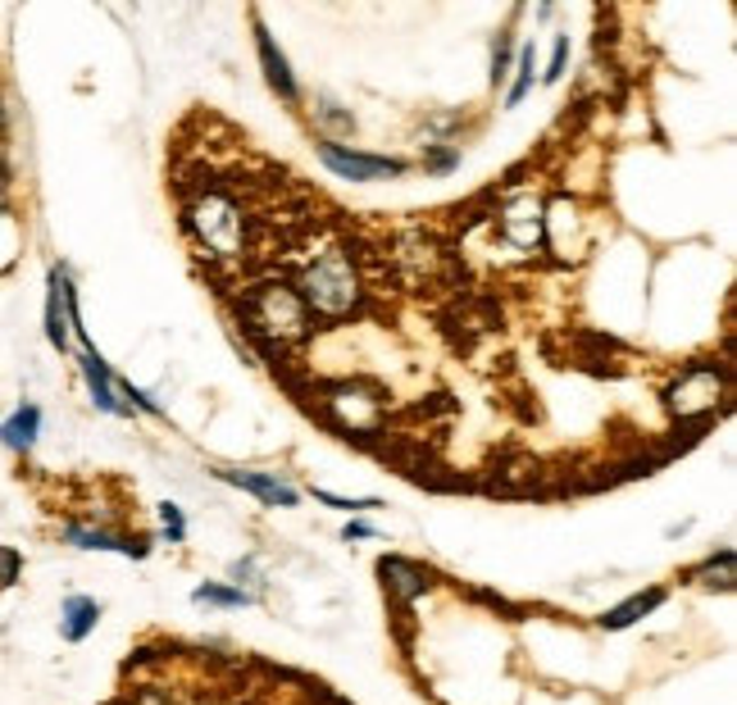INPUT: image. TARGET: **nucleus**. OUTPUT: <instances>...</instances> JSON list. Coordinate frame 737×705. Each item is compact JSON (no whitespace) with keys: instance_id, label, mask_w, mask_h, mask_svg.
Wrapping results in <instances>:
<instances>
[{"instance_id":"obj_1","label":"nucleus","mask_w":737,"mask_h":705,"mask_svg":"<svg viewBox=\"0 0 737 705\" xmlns=\"http://www.w3.org/2000/svg\"><path fill=\"white\" fill-rule=\"evenodd\" d=\"M183 228L187 237L196 242V250L206 260H219V264H242L250 256V214L246 206L223 191L219 183H206V187H192L187 200H183Z\"/></svg>"},{"instance_id":"obj_2","label":"nucleus","mask_w":737,"mask_h":705,"mask_svg":"<svg viewBox=\"0 0 737 705\" xmlns=\"http://www.w3.org/2000/svg\"><path fill=\"white\" fill-rule=\"evenodd\" d=\"M237 319H242V329L256 337L260 346L269 350H292V346H305L315 333V319L310 310H305V300L296 296L292 279H260V283H250L242 287L237 296Z\"/></svg>"},{"instance_id":"obj_3","label":"nucleus","mask_w":737,"mask_h":705,"mask_svg":"<svg viewBox=\"0 0 737 705\" xmlns=\"http://www.w3.org/2000/svg\"><path fill=\"white\" fill-rule=\"evenodd\" d=\"M296 296L305 300V310L310 319H323V323H342V319H355L365 306H369V292H365V273L360 264L351 260V250H319L310 256L296 279H292Z\"/></svg>"},{"instance_id":"obj_4","label":"nucleus","mask_w":737,"mask_h":705,"mask_svg":"<svg viewBox=\"0 0 737 705\" xmlns=\"http://www.w3.org/2000/svg\"><path fill=\"white\" fill-rule=\"evenodd\" d=\"M323 410L337 428H346V433H373V428L383 423L388 392L369 383V378H342V383L323 387Z\"/></svg>"},{"instance_id":"obj_5","label":"nucleus","mask_w":737,"mask_h":705,"mask_svg":"<svg viewBox=\"0 0 737 705\" xmlns=\"http://www.w3.org/2000/svg\"><path fill=\"white\" fill-rule=\"evenodd\" d=\"M728 383H724V369L710 364V360H697L683 369L674 383L665 387V410L678 415V419H697V415H710L724 400Z\"/></svg>"},{"instance_id":"obj_6","label":"nucleus","mask_w":737,"mask_h":705,"mask_svg":"<svg viewBox=\"0 0 737 705\" xmlns=\"http://www.w3.org/2000/svg\"><path fill=\"white\" fill-rule=\"evenodd\" d=\"M315 150H319V164L333 173L337 183H388V178H401V173L410 169L396 156H369V150H351L342 141H319Z\"/></svg>"},{"instance_id":"obj_7","label":"nucleus","mask_w":737,"mask_h":705,"mask_svg":"<svg viewBox=\"0 0 737 705\" xmlns=\"http://www.w3.org/2000/svg\"><path fill=\"white\" fill-rule=\"evenodd\" d=\"M542 200L538 196H528V191H519V196H511L501 206V214H496V228H501V237H505V246H515V250H542L546 246V219H542Z\"/></svg>"},{"instance_id":"obj_8","label":"nucleus","mask_w":737,"mask_h":705,"mask_svg":"<svg viewBox=\"0 0 737 705\" xmlns=\"http://www.w3.org/2000/svg\"><path fill=\"white\" fill-rule=\"evenodd\" d=\"M214 478H223L228 487L250 492L256 500H265V506H283V510L300 506V487H292L283 473H269V469H214Z\"/></svg>"},{"instance_id":"obj_9","label":"nucleus","mask_w":737,"mask_h":705,"mask_svg":"<svg viewBox=\"0 0 737 705\" xmlns=\"http://www.w3.org/2000/svg\"><path fill=\"white\" fill-rule=\"evenodd\" d=\"M378 578H383L388 596L396 601L401 610H410L419 596L433 592V573H428L423 565H415V560H405V556H383L378 560Z\"/></svg>"},{"instance_id":"obj_10","label":"nucleus","mask_w":737,"mask_h":705,"mask_svg":"<svg viewBox=\"0 0 737 705\" xmlns=\"http://www.w3.org/2000/svg\"><path fill=\"white\" fill-rule=\"evenodd\" d=\"M78 373H83L87 396H91V406H96L100 415H114V419H128V415H133V410L119 400V392H114V369L100 360L96 346H78Z\"/></svg>"},{"instance_id":"obj_11","label":"nucleus","mask_w":737,"mask_h":705,"mask_svg":"<svg viewBox=\"0 0 737 705\" xmlns=\"http://www.w3.org/2000/svg\"><path fill=\"white\" fill-rule=\"evenodd\" d=\"M60 537L73 551H119V556H133V560L150 556V537H123V533H110V528H96V523H64Z\"/></svg>"},{"instance_id":"obj_12","label":"nucleus","mask_w":737,"mask_h":705,"mask_svg":"<svg viewBox=\"0 0 737 705\" xmlns=\"http://www.w3.org/2000/svg\"><path fill=\"white\" fill-rule=\"evenodd\" d=\"M256 50H260V69H265V83H269V91H273L278 100H287V106H296V100H300V87H296V73H292L287 55H283V50H278L273 33L265 28V23H260V18H256Z\"/></svg>"},{"instance_id":"obj_13","label":"nucleus","mask_w":737,"mask_h":705,"mask_svg":"<svg viewBox=\"0 0 737 705\" xmlns=\"http://www.w3.org/2000/svg\"><path fill=\"white\" fill-rule=\"evenodd\" d=\"M96 623H100V601L83 596V592H69L64 606H60V638L69 646H78V642H87L96 633Z\"/></svg>"},{"instance_id":"obj_14","label":"nucleus","mask_w":737,"mask_h":705,"mask_svg":"<svg viewBox=\"0 0 737 705\" xmlns=\"http://www.w3.org/2000/svg\"><path fill=\"white\" fill-rule=\"evenodd\" d=\"M37 437H41V406L37 400H23V406L0 423V446L14 450V456H28V450L37 446Z\"/></svg>"},{"instance_id":"obj_15","label":"nucleus","mask_w":737,"mask_h":705,"mask_svg":"<svg viewBox=\"0 0 737 705\" xmlns=\"http://www.w3.org/2000/svg\"><path fill=\"white\" fill-rule=\"evenodd\" d=\"M688 583H697L705 592H733L737 588V556H733V546H720L715 556H705L697 569H688Z\"/></svg>"},{"instance_id":"obj_16","label":"nucleus","mask_w":737,"mask_h":705,"mask_svg":"<svg viewBox=\"0 0 737 705\" xmlns=\"http://www.w3.org/2000/svg\"><path fill=\"white\" fill-rule=\"evenodd\" d=\"M665 596H670L665 588H651V592L628 596V601H619L615 610H605V615H601V628H605V633H624V628H632L638 619H647L651 610L665 606Z\"/></svg>"},{"instance_id":"obj_17","label":"nucleus","mask_w":737,"mask_h":705,"mask_svg":"<svg viewBox=\"0 0 737 705\" xmlns=\"http://www.w3.org/2000/svg\"><path fill=\"white\" fill-rule=\"evenodd\" d=\"M41 329H46V342L60 350L73 346V337H69V319H64V300H60V283H56V273H46V310H41Z\"/></svg>"},{"instance_id":"obj_18","label":"nucleus","mask_w":737,"mask_h":705,"mask_svg":"<svg viewBox=\"0 0 737 705\" xmlns=\"http://www.w3.org/2000/svg\"><path fill=\"white\" fill-rule=\"evenodd\" d=\"M310 123H319L323 137L319 141H337V133H355V114L333 96H315L310 100Z\"/></svg>"},{"instance_id":"obj_19","label":"nucleus","mask_w":737,"mask_h":705,"mask_svg":"<svg viewBox=\"0 0 737 705\" xmlns=\"http://www.w3.org/2000/svg\"><path fill=\"white\" fill-rule=\"evenodd\" d=\"M532 83H538V46L524 41L515 50V69H511V87H505V110H515L519 100L532 91Z\"/></svg>"},{"instance_id":"obj_20","label":"nucleus","mask_w":737,"mask_h":705,"mask_svg":"<svg viewBox=\"0 0 737 705\" xmlns=\"http://www.w3.org/2000/svg\"><path fill=\"white\" fill-rule=\"evenodd\" d=\"M196 606H210V610H246V606H256V596H250L246 588H228V583H200L192 592Z\"/></svg>"},{"instance_id":"obj_21","label":"nucleus","mask_w":737,"mask_h":705,"mask_svg":"<svg viewBox=\"0 0 737 705\" xmlns=\"http://www.w3.org/2000/svg\"><path fill=\"white\" fill-rule=\"evenodd\" d=\"M511 64H515V33L505 28V33H496V46H492V73H488V83H492V87L511 83Z\"/></svg>"},{"instance_id":"obj_22","label":"nucleus","mask_w":737,"mask_h":705,"mask_svg":"<svg viewBox=\"0 0 737 705\" xmlns=\"http://www.w3.org/2000/svg\"><path fill=\"white\" fill-rule=\"evenodd\" d=\"M423 169L438 173V178H442V173H455V169H460V146H455V141L423 146Z\"/></svg>"},{"instance_id":"obj_23","label":"nucleus","mask_w":737,"mask_h":705,"mask_svg":"<svg viewBox=\"0 0 737 705\" xmlns=\"http://www.w3.org/2000/svg\"><path fill=\"white\" fill-rule=\"evenodd\" d=\"M160 533H164L173 546L187 542V519H183V510H177L173 500H164V506H160Z\"/></svg>"},{"instance_id":"obj_24","label":"nucleus","mask_w":737,"mask_h":705,"mask_svg":"<svg viewBox=\"0 0 737 705\" xmlns=\"http://www.w3.org/2000/svg\"><path fill=\"white\" fill-rule=\"evenodd\" d=\"M242 583H246V592H250V596L269 588V583H265V573H260V560H256V556H246V560H237V565H233V588H242Z\"/></svg>"},{"instance_id":"obj_25","label":"nucleus","mask_w":737,"mask_h":705,"mask_svg":"<svg viewBox=\"0 0 737 705\" xmlns=\"http://www.w3.org/2000/svg\"><path fill=\"white\" fill-rule=\"evenodd\" d=\"M565 69H569V33L555 37V46H551V64H546V73H542V83H561V78H565Z\"/></svg>"},{"instance_id":"obj_26","label":"nucleus","mask_w":737,"mask_h":705,"mask_svg":"<svg viewBox=\"0 0 737 705\" xmlns=\"http://www.w3.org/2000/svg\"><path fill=\"white\" fill-rule=\"evenodd\" d=\"M315 496L323 500V506H333V510H351V515H355V510H378V500H373V496H351V500H346V496L323 492V487H319Z\"/></svg>"},{"instance_id":"obj_27","label":"nucleus","mask_w":737,"mask_h":705,"mask_svg":"<svg viewBox=\"0 0 737 705\" xmlns=\"http://www.w3.org/2000/svg\"><path fill=\"white\" fill-rule=\"evenodd\" d=\"M19 573H23V556L14 546H0V592L14 588L19 583Z\"/></svg>"},{"instance_id":"obj_28","label":"nucleus","mask_w":737,"mask_h":705,"mask_svg":"<svg viewBox=\"0 0 737 705\" xmlns=\"http://www.w3.org/2000/svg\"><path fill=\"white\" fill-rule=\"evenodd\" d=\"M10 206H14V173H10L5 160H0V219L10 214Z\"/></svg>"},{"instance_id":"obj_29","label":"nucleus","mask_w":737,"mask_h":705,"mask_svg":"<svg viewBox=\"0 0 737 705\" xmlns=\"http://www.w3.org/2000/svg\"><path fill=\"white\" fill-rule=\"evenodd\" d=\"M342 537H346V542H369V537H378V528L365 523V519H351V523L342 528Z\"/></svg>"},{"instance_id":"obj_30","label":"nucleus","mask_w":737,"mask_h":705,"mask_svg":"<svg viewBox=\"0 0 737 705\" xmlns=\"http://www.w3.org/2000/svg\"><path fill=\"white\" fill-rule=\"evenodd\" d=\"M5 133H10V114H5V106H0V146H5Z\"/></svg>"}]
</instances>
